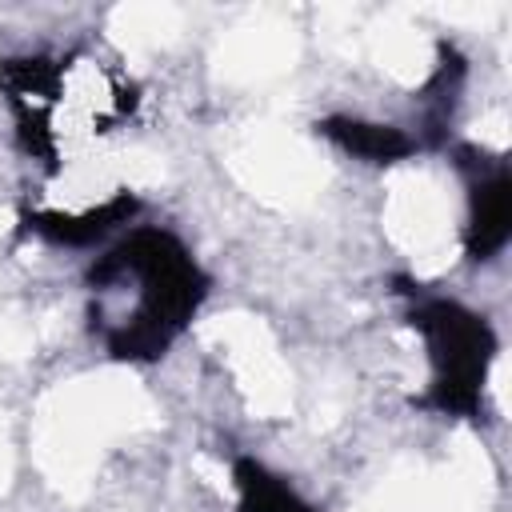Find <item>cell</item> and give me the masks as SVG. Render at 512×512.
<instances>
[{"label":"cell","instance_id":"cell-1","mask_svg":"<svg viewBox=\"0 0 512 512\" xmlns=\"http://www.w3.org/2000/svg\"><path fill=\"white\" fill-rule=\"evenodd\" d=\"M208 300V272L192 248L160 224H128L84 272V320L104 356L120 364L160 360Z\"/></svg>","mask_w":512,"mask_h":512},{"label":"cell","instance_id":"cell-2","mask_svg":"<svg viewBox=\"0 0 512 512\" xmlns=\"http://www.w3.org/2000/svg\"><path fill=\"white\" fill-rule=\"evenodd\" d=\"M0 104L20 148L48 176L96 160V152L128 128L140 96L136 84L92 48L24 52L0 64Z\"/></svg>","mask_w":512,"mask_h":512},{"label":"cell","instance_id":"cell-3","mask_svg":"<svg viewBox=\"0 0 512 512\" xmlns=\"http://www.w3.org/2000/svg\"><path fill=\"white\" fill-rule=\"evenodd\" d=\"M408 324L424 348V404L444 416L480 420L484 388L496 360L492 324L460 300L448 296H412Z\"/></svg>","mask_w":512,"mask_h":512},{"label":"cell","instance_id":"cell-4","mask_svg":"<svg viewBox=\"0 0 512 512\" xmlns=\"http://www.w3.org/2000/svg\"><path fill=\"white\" fill-rule=\"evenodd\" d=\"M464 176V248L468 260H496L512 232V176L504 156H488L484 148L456 152Z\"/></svg>","mask_w":512,"mask_h":512},{"label":"cell","instance_id":"cell-5","mask_svg":"<svg viewBox=\"0 0 512 512\" xmlns=\"http://www.w3.org/2000/svg\"><path fill=\"white\" fill-rule=\"evenodd\" d=\"M320 132L332 136L356 160H372V164H396L416 148V140L404 128L380 124V120H360V116H332V120H324Z\"/></svg>","mask_w":512,"mask_h":512},{"label":"cell","instance_id":"cell-6","mask_svg":"<svg viewBox=\"0 0 512 512\" xmlns=\"http://www.w3.org/2000/svg\"><path fill=\"white\" fill-rule=\"evenodd\" d=\"M236 504L232 512H316L280 472L264 468L260 460H240L232 468Z\"/></svg>","mask_w":512,"mask_h":512}]
</instances>
